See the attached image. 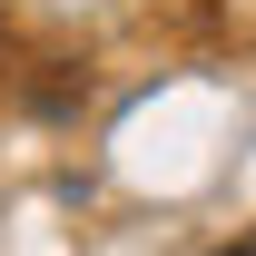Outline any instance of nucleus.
<instances>
[{
    "label": "nucleus",
    "mask_w": 256,
    "mask_h": 256,
    "mask_svg": "<svg viewBox=\"0 0 256 256\" xmlns=\"http://www.w3.org/2000/svg\"><path fill=\"white\" fill-rule=\"evenodd\" d=\"M226 256H256V236H236V246H226Z\"/></svg>",
    "instance_id": "nucleus-1"
},
{
    "label": "nucleus",
    "mask_w": 256,
    "mask_h": 256,
    "mask_svg": "<svg viewBox=\"0 0 256 256\" xmlns=\"http://www.w3.org/2000/svg\"><path fill=\"white\" fill-rule=\"evenodd\" d=\"M0 69H10V40H0Z\"/></svg>",
    "instance_id": "nucleus-2"
}]
</instances>
